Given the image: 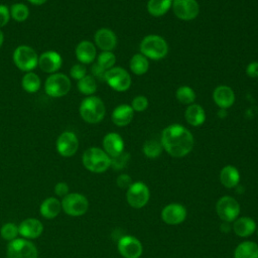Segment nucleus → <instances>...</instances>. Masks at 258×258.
Segmentation results:
<instances>
[{"label":"nucleus","mask_w":258,"mask_h":258,"mask_svg":"<svg viewBox=\"0 0 258 258\" xmlns=\"http://www.w3.org/2000/svg\"><path fill=\"white\" fill-rule=\"evenodd\" d=\"M160 142L170 156L179 158L192 150L195 140L188 129L180 124H171L162 130Z\"/></svg>","instance_id":"obj_1"},{"label":"nucleus","mask_w":258,"mask_h":258,"mask_svg":"<svg viewBox=\"0 0 258 258\" xmlns=\"http://www.w3.org/2000/svg\"><path fill=\"white\" fill-rule=\"evenodd\" d=\"M79 112L82 119L90 124L101 122L106 114V107L101 98L97 96H88L80 104Z\"/></svg>","instance_id":"obj_2"},{"label":"nucleus","mask_w":258,"mask_h":258,"mask_svg":"<svg viewBox=\"0 0 258 258\" xmlns=\"http://www.w3.org/2000/svg\"><path fill=\"white\" fill-rule=\"evenodd\" d=\"M82 161L85 168L94 173L105 172L111 166V157L102 148L95 146L84 151Z\"/></svg>","instance_id":"obj_3"},{"label":"nucleus","mask_w":258,"mask_h":258,"mask_svg":"<svg viewBox=\"0 0 258 258\" xmlns=\"http://www.w3.org/2000/svg\"><path fill=\"white\" fill-rule=\"evenodd\" d=\"M140 53L147 58L158 60L163 58L168 52V44L166 40L157 34L146 35L140 42Z\"/></svg>","instance_id":"obj_4"},{"label":"nucleus","mask_w":258,"mask_h":258,"mask_svg":"<svg viewBox=\"0 0 258 258\" xmlns=\"http://www.w3.org/2000/svg\"><path fill=\"white\" fill-rule=\"evenodd\" d=\"M12 59L17 69L21 72L28 73L38 67V54L29 45L21 44L18 45L12 54Z\"/></svg>","instance_id":"obj_5"},{"label":"nucleus","mask_w":258,"mask_h":258,"mask_svg":"<svg viewBox=\"0 0 258 258\" xmlns=\"http://www.w3.org/2000/svg\"><path fill=\"white\" fill-rule=\"evenodd\" d=\"M71 87V78L62 73L51 74L44 82L45 94L51 98H61L68 95Z\"/></svg>","instance_id":"obj_6"},{"label":"nucleus","mask_w":258,"mask_h":258,"mask_svg":"<svg viewBox=\"0 0 258 258\" xmlns=\"http://www.w3.org/2000/svg\"><path fill=\"white\" fill-rule=\"evenodd\" d=\"M61 210L71 217H80L89 210L88 199L79 192H69L61 200Z\"/></svg>","instance_id":"obj_7"},{"label":"nucleus","mask_w":258,"mask_h":258,"mask_svg":"<svg viewBox=\"0 0 258 258\" xmlns=\"http://www.w3.org/2000/svg\"><path fill=\"white\" fill-rule=\"evenodd\" d=\"M7 258H37L38 252L35 245L27 239L16 238L7 245Z\"/></svg>","instance_id":"obj_8"},{"label":"nucleus","mask_w":258,"mask_h":258,"mask_svg":"<svg viewBox=\"0 0 258 258\" xmlns=\"http://www.w3.org/2000/svg\"><path fill=\"white\" fill-rule=\"evenodd\" d=\"M150 199L149 187L142 181H135L127 188L126 200L130 207L141 209L147 205Z\"/></svg>","instance_id":"obj_9"},{"label":"nucleus","mask_w":258,"mask_h":258,"mask_svg":"<svg viewBox=\"0 0 258 258\" xmlns=\"http://www.w3.org/2000/svg\"><path fill=\"white\" fill-rule=\"evenodd\" d=\"M216 211L223 222L232 223L239 217L240 205L233 197L224 196L218 200Z\"/></svg>","instance_id":"obj_10"},{"label":"nucleus","mask_w":258,"mask_h":258,"mask_svg":"<svg viewBox=\"0 0 258 258\" xmlns=\"http://www.w3.org/2000/svg\"><path fill=\"white\" fill-rule=\"evenodd\" d=\"M105 82L113 90L117 92H125L131 86V77L123 68L113 67L106 72Z\"/></svg>","instance_id":"obj_11"},{"label":"nucleus","mask_w":258,"mask_h":258,"mask_svg":"<svg viewBox=\"0 0 258 258\" xmlns=\"http://www.w3.org/2000/svg\"><path fill=\"white\" fill-rule=\"evenodd\" d=\"M56 151L62 157H71L76 154L79 149L78 136L73 132L66 130L61 132L55 142Z\"/></svg>","instance_id":"obj_12"},{"label":"nucleus","mask_w":258,"mask_h":258,"mask_svg":"<svg viewBox=\"0 0 258 258\" xmlns=\"http://www.w3.org/2000/svg\"><path fill=\"white\" fill-rule=\"evenodd\" d=\"M171 8L174 15L184 21L194 20L200 13V5L197 0H172Z\"/></svg>","instance_id":"obj_13"},{"label":"nucleus","mask_w":258,"mask_h":258,"mask_svg":"<svg viewBox=\"0 0 258 258\" xmlns=\"http://www.w3.org/2000/svg\"><path fill=\"white\" fill-rule=\"evenodd\" d=\"M117 249L120 255L124 258H140L143 252L141 242L133 237L125 235L118 240Z\"/></svg>","instance_id":"obj_14"},{"label":"nucleus","mask_w":258,"mask_h":258,"mask_svg":"<svg viewBox=\"0 0 258 258\" xmlns=\"http://www.w3.org/2000/svg\"><path fill=\"white\" fill-rule=\"evenodd\" d=\"M160 216L165 224L170 226H176L181 224L185 220L187 216V211L183 205L171 203L166 205L162 209Z\"/></svg>","instance_id":"obj_15"},{"label":"nucleus","mask_w":258,"mask_h":258,"mask_svg":"<svg viewBox=\"0 0 258 258\" xmlns=\"http://www.w3.org/2000/svg\"><path fill=\"white\" fill-rule=\"evenodd\" d=\"M61 55L55 50H45L38 55V67L47 74H54L61 68Z\"/></svg>","instance_id":"obj_16"},{"label":"nucleus","mask_w":258,"mask_h":258,"mask_svg":"<svg viewBox=\"0 0 258 258\" xmlns=\"http://www.w3.org/2000/svg\"><path fill=\"white\" fill-rule=\"evenodd\" d=\"M95 45L102 51H112L117 46V36L110 28L102 27L95 32Z\"/></svg>","instance_id":"obj_17"},{"label":"nucleus","mask_w":258,"mask_h":258,"mask_svg":"<svg viewBox=\"0 0 258 258\" xmlns=\"http://www.w3.org/2000/svg\"><path fill=\"white\" fill-rule=\"evenodd\" d=\"M43 232L42 223L34 218H27L18 225V233L24 239H36Z\"/></svg>","instance_id":"obj_18"},{"label":"nucleus","mask_w":258,"mask_h":258,"mask_svg":"<svg viewBox=\"0 0 258 258\" xmlns=\"http://www.w3.org/2000/svg\"><path fill=\"white\" fill-rule=\"evenodd\" d=\"M213 100L220 109H228L235 102V93L229 86L220 85L213 92Z\"/></svg>","instance_id":"obj_19"},{"label":"nucleus","mask_w":258,"mask_h":258,"mask_svg":"<svg viewBox=\"0 0 258 258\" xmlns=\"http://www.w3.org/2000/svg\"><path fill=\"white\" fill-rule=\"evenodd\" d=\"M103 150L110 156H116L124 151L123 138L116 132H109L103 138Z\"/></svg>","instance_id":"obj_20"},{"label":"nucleus","mask_w":258,"mask_h":258,"mask_svg":"<svg viewBox=\"0 0 258 258\" xmlns=\"http://www.w3.org/2000/svg\"><path fill=\"white\" fill-rule=\"evenodd\" d=\"M76 57L83 64L92 63L97 56L96 45L89 40H82L76 46Z\"/></svg>","instance_id":"obj_21"},{"label":"nucleus","mask_w":258,"mask_h":258,"mask_svg":"<svg viewBox=\"0 0 258 258\" xmlns=\"http://www.w3.org/2000/svg\"><path fill=\"white\" fill-rule=\"evenodd\" d=\"M134 117V111L130 105L122 104L117 106L111 115L113 123L119 127L127 126L131 123Z\"/></svg>","instance_id":"obj_22"},{"label":"nucleus","mask_w":258,"mask_h":258,"mask_svg":"<svg viewBox=\"0 0 258 258\" xmlns=\"http://www.w3.org/2000/svg\"><path fill=\"white\" fill-rule=\"evenodd\" d=\"M232 229L234 233L242 238L251 236L257 229L256 222L250 217H240L233 222Z\"/></svg>","instance_id":"obj_23"},{"label":"nucleus","mask_w":258,"mask_h":258,"mask_svg":"<svg viewBox=\"0 0 258 258\" xmlns=\"http://www.w3.org/2000/svg\"><path fill=\"white\" fill-rule=\"evenodd\" d=\"M220 181L227 188H234L240 182V172L234 165H226L220 171Z\"/></svg>","instance_id":"obj_24"},{"label":"nucleus","mask_w":258,"mask_h":258,"mask_svg":"<svg viewBox=\"0 0 258 258\" xmlns=\"http://www.w3.org/2000/svg\"><path fill=\"white\" fill-rule=\"evenodd\" d=\"M61 211V203L53 197L46 198L43 200V202L40 204L39 207V213L44 219H54L59 212Z\"/></svg>","instance_id":"obj_25"},{"label":"nucleus","mask_w":258,"mask_h":258,"mask_svg":"<svg viewBox=\"0 0 258 258\" xmlns=\"http://www.w3.org/2000/svg\"><path fill=\"white\" fill-rule=\"evenodd\" d=\"M184 117L189 125L197 127L204 124L206 120V113L201 105L194 103L188 105V107L186 108L184 112Z\"/></svg>","instance_id":"obj_26"},{"label":"nucleus","mask_w":258,"mask_h":258,"mask_svg":"<svg viewBox=\"0 0 258 258\" xmlns=\"http://www.w3.org/2000/svg\"><path fill=\"white\" fill-rule=\"evenodd\" d=\"M234 258H258V244L252 241L241 242L234 250Z\"/></svg>","instance_id":"obj_27"},{"label":"nucleus","mask_w":258,"mask_h":258,"mask_svg":"<svg viewBox=\"0 0 258 258\" xmlns=\"http://www.w3.org/2000/svg\"><path fill=\"white\" fill-rule=\"evenodd\" d=\"M171 5L172 0H148L146 8L150 15L159 17L166 14Z\"/></svg>","instance_id":"obj_28"},{"label":"nucleus","mask_w":258,"mask_h":258,"mask_svg":"<svg viewBox=\"0 0 258 258\" xmlns=\"http://www.w3.org/2000/svg\"><path fill=\"white\" fill-rule=\"evenodd\" d=\"M40 86H41V80L39 76L34 72L25 73V75L21 79L22 89L29 94L36 93L40 89Z\"/></svg>","instance_id":"obj_29"},{"label":"nucleus","mask_w":258,"mask_h":258,"mask_svg":"<svg viewBox=\"0 0 258 258\" xmlns=\"http://www.w3.org/2000/svg\"><path fill=\"white\" fill-rule=\"evenodd\" d=\"M129 67L133 74L137 76H141L147 73L149 69V61H148V58L142 53H136L131 57Z\"/></svg>","instance_id":"obj_30"},{"label":"nucleus","mask_w":258,"mask_h":258,"mask_svg":"<svg viewBox=\"0 0 258 258\" xmlns=\"http://www.w3.org/2000/svg\"><path fill=\"white\" fill-rule=\"evenodd\" d=\"M77 88L80 93H82L85 96H93L97 91V81L96 79L91 76L87 75L80 81H78Z\"/></svg>","instance_id":"obj_31"},{"label":"nucleus","mask_w":258,"mask_h":258,"mask_svg":"<svg viewBox=\"0 0 258 258\" xmlns=\"http://www.w3.org/2000/svg\"><path fill=\"white\" fill-rule=\"evenodd\" d=\"M10 17L16 22H24L29 16V8L24 3H13L10 8Z\"/></svg>","instance_id":"obj_32"},{"label":"nucleus","mask_w":258,"mask_h":258,"mask_svg":"<svg viewBox=\"0 0 258 258\" xmlns=\"http://www.w3.org/2000/svg\"><path fill=\"white\" fill-rule=\"evenodd\" d=\"M175 97L179 103L184 105H190L194 104L196 100V93L190 87L181 86L176 90Z\"/></svg>","instance_id":"obj_33"},{"label":"nucleus","mask_w":258,"mask_h":258,"mask_svg":"<svg viewBox=\"0 0 258 258\" xmlns=\"http://www.w3.org/2000/svg\"><path fill=\"white\" fill-rule=\"evenodd\" d=\"M142 150L146 157L156 158L161 154L163 147L161 145V142H158L156 140H147L143 144Z\"/></svg>","instance_id":"obj_34"},{"label":"nucleus","mask_w":258,"mask_h":258,"mask_svg":"<svg viewBox=\"0 0 258 258\" xmlns=\"http://www.w3.org/2000/svg\"><path fill=\"white\" fill-rule=\"evenodd\" d=\"M115 62L116 55L112 51H102L97 56V63L106 71L115 67Z\"/></svg>","instance_id":"obj_35"},{"label":"nucleus","mask_w":258,"mask_h":258,"mask_svg":"<svg viewBox=\"0 0 258 258\" xmlns=\"http://www.w3.org/2000/svg\"><path fill=\"white\" fill-rule=\"evenodd\" d=\"M0 235L4 240L10 242L16 239L17 236L19 235L18 226H16L14 223H11V222L5 223L0 229Z\"/></svg>","instance_id":"obj_36"},{"label":"nucleus","mask_w":258,"mask_h":258,"mask_svg":"<svg viewBox=\"0 0 258 258\" xmlns=\"http://www.w3.org/2000/svg\"><path fill=\"white\" fill-rule=\"evenodd\" d=\"M129 159H130V154L128 152L123 151L122 153L111 157V166L110 167L114 168L115 170H121L127 165Z\"/></svg>","instance_id":"obj_37"},{"label":"nucleus","mask_w":258,"mask_h":258,"mask_svg":"<svg viewBox=\"0 0 258 258\" xmlns=\"http://www.w3.org/2000/svg\"><path fill=\"white\" fill-rule=\"evenodd\" d=\"M149 103L145 96H136L131 102V108L134 112H143L147 109Z\"/></svg>","instance_id":"obj_38"},{"label":"nucleus","mask_w":258,"mask_h":258,"mask_svg":"<svg viewBox=\"0 0 258 258\" xmlns=\"http://www.w3.org/2000/svg\"><path fill=\"white\" fill-rule=\"evenodd\" d=\"M85 76H87V69L83 63H76L70 70V78L76 81H80Z\"/></svg>","instance_id":"obj_39"},{"label":"nucleus","mask_w":258,"mask_h":258,"mask_svg":"<svg viewBox=\"0 0 258 258\" xmlns=\"http://www.w3.org/2000/svg\"><path fill=\"white\" fill-rule=\"evenodd\" d=\"M10 18L9 8L4 4H0V29L8 24Z\"/></svg>","instance_id":"obj_40"},{"label":"nucleus","mask_w":258,"mask_h":258,"mask_svg":"<svg viewBox=\"0 0 258 258\" xmlns=\"http://www.w3.org/2000/svg\"><path fill=\"white\" fill-rule=\"evenodd\" d=\"M106 70H104L103 68H101L97 62L94 63L91 68V73L95 79H98L100 81H105V75H106Z\"/></svg>","instance_id":"obj_41"},{"label":"nucleus","mask_w":258,"mask_h":258,"mask_svg":"<svg viewBox=\"0 0 258 258\" xmlns=\"http://www.w3.org/2000/svg\"><path fill=\"white\" fill-rule=\"evenodd\" d=\"M117 185L121 188H128L131 184H132V179L130 177V175L126 174V173H123V174H120L118 177H117Z\"/></svg>","instance_id":"obj_42"},{"label":"nucleus","mask_w":258,"mask_h":258,"mask_svg":"<svg viewBox=\"0 0 258 258\" xmlns=\"http://www.w3.org/2000/svg\"><path fill=\"white\" fill-rule=\"evenodd\" d=\"M54 194L58 197H66L69 194V185L67 182L63 181H59L54 185Z\"/></svg>","instance_id":"obj_43"},{"label":"nucleus","mask_w":258,"mask_h":258,"mask_svg":"<svg viewBox=\"0 0 258 258\" xmlns=\"http://www.w3.org/2000/svg\"><path fill=\"white\" fill-rule=\"evenodd\" d=\"M246 74L250 78H258V61H251L246 68Z\"/></svg>","instance_id":"obj_44"},{"label":"nucleus","mask_w":258,"mask_h":258,"mask_svg":"<svg viewBox=\"0 0 258 258\" xmlns=\"http://www.w3.org/2000/svg\"><path fill=\"white\" fill-rule=\"evenodd\" d=\"M29 3H31L32 5H35V6H39V5H42L44 4L47 0H27Z\"/></svg>","instance_id":"obj_45"},{"label":"nucleus","mask_w":258,"mask_h":258,"mask_svg":"<svg viewBox=\"0 0 258 258\" xmlns=\"http://www.w3.org/2000/svg\"><path fill=\"white\" fill-rule=\"evenodd\" d=\"M218 115L220 118H224L227 116V112H226V109H220V111L218 112Z\"/></svg>","instance_id":"obj_46"},{"label":"nucleus","mask_w":258,"mask_h":258,"mask_svg":"<svg viewBox=\"0 0 258 258\" xmlns=\"http://www.w3.org/2000/svg\"><path fill=\"white\" fill-rule=\"evenodd\" d=\"M3 42H4V33H3V31L0 29V48H1V46L3 45Z\"/></svg>","instance_id":"obj_47"},{"label":"nucleus","mask_w":258,"mask_h":258,"mask_svg":"<svg viewBox=\"0 0 258 258\" xmlns=\"http://www.w3.org/2000/svg\"><path fill=\"white\" fill-rule=\"evenodd\" d=\"M256 231H257V236H258V228L256 229Z\"/></svg>","instance_id":"obj_48"}]
</instances>
